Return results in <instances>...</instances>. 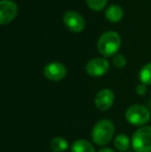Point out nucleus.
Returning <instances> with one entry per match:
<instances>
[{
    "label": "nucleus",
    "mask_w": 151,
    "mask_h": 152,
    "mask_svg": "<svg viewBox=\"0 0 151 152\" xmlns=\"http://www.w3.org/2000/svg\"><path fill=\"white\" fill-rule=\"evenodd\" d=\"M114 132L115 126L111 120H99L91 130V140L98 146H106L113 139Z\"/></svg>",
    "instance_id": "f257e3e1"
},
{
    "label": "nucleus",
    "mask_w": 151,
    "mask_h": 152,
    "mask_svg": "<svg viewBox=\"0 0 151 152\" xmlns=\"http://www.w3.org/2000/svg\"><path fill=\"white\" fill-rule=\"evenodd\" d=\"M121 45V38L118 33L114 31H108L101 34L97 40V50L103 56H114L119 50Z\"/></svg>",
    "instance_id": "f03ea898"
},
{
    "label": "nucleus",
    "mask_w": 151,
    "mask_h": 152,
    "mask_svg": "<svg viewBox=\"0 0 151 152\" xmlns=\"http://www.w3.org/2000/svg\"><path fill=\"white\" fill-rule=\"evenodd\" d=\"M131 147L136 152H151V126H141L133 132Z\"/></svg>",
    "instance_id": "7ed1b4c3"
},
{
    "label": "nucleus",
    "mask_w": 151,
    "mask_h": 152,
    "mask_svg": "<svg viewBox=\"0 0 151 152\" xmlns=\"http://www.w3.org/2000/svg\"><path fill=\"white\" fill-rule=\"evenodd\" d=\"M127 122L135 126H145L150 120V111L143 104H133L125 112Z\"/></svg>",
    "instance_id": "20e7f679"
},
{
    "label": "nucleus",
    "mask_w": 151,
    "mask_h": 152,
    "mask_svg": "<svg viewBox=\"0 0 151 152\" xmlns=\"http://www.w3.org/2000/svg\"><path fill=\"white\" fill-rule=\"evenodd\" d=\"M109 62L105 58L96 57L88 61L86 64V72L90 77H101L109 70Z\"/></svg>",
    "instance_id": "39448f33"
},
{
    "label": "nucleus",
    "mask_w": 151,
    "mask_h": 152,
    "mask_svg": "<svg viewBox=\"0 0 151 152\" xmlns=\"http://www.w3.org/2000/svg\"><path fill=\"white\" fill-rule=\"evenodd\" d=\"M18 15V5L12 0H1L0 2V23L8 24Z\"/></svg>",
    "instance_id": "423d86ee"
},
{
    "label": "nucleus",
    "mask_w": 151,
    "mask_h": 152,
    "mask_svg": "<svg viewBox=\"0 0 151 152\" xmlns=\"http://www.w3.org/2000/svg\"><path fill=\"white\" fill-rule=\"evenodd\" d=\"M63 23L66 28L71 32L79 33L85 28V20L79 12H66L63 16Z\"/></svg>",
    "instance_id": "0eeeda50"
},
{
    "label": "nucleus",
    "mask_w": 151,
    "mask_h": 152,
    "mask_svg": "<svg viewBox=\"0 0 151 152\" xmlns=\"http://www.w3.org/2000/svg\"><path fill=\"white\" fill-rule=\"evenodd\" d=\"M66 67L60 62H51L44 68V75L50 81H60L66 76Z\"/></svg>",
    "instance_id": "6e6552de"
},
{
    "label": "nucleus",
    "mask_w": 151,
    "mask_h": 152,
    "mask_svg": "<svg viewBox=\"0 0 151 152\" xmlns=\"http://www.w3.org/2000/svg\"><path fill=\"white\" fill-rule=\"evenodd\" d=\"M114 98L113 91L110 89H103V90L97 92V94L95 95V107L97 108V110L101 111V112H106L113 106Z\"/></svg>",
    "instance_id": "1a4fd4ad"
},
{
    "label": "nucleus",
    "mask_w": 151,
    "mask_h": 152,
    "mask_svg": "<svg viewBox=\"0 0 151 152\" xmlns=\"http://www.w3.org/2000/svg\"><path fill=\"white\" fill-rule=\"evenodd\" d=\"M123 10L119 5H110L106 10V19L112 23H117L122 19Z\"/></svg>",
    "instance_id": "9d476101"
},
{
    "label": "nucleus",
    "mask_w": 151,
    "mask_h": 152,
    "mask_svg": "<svg viewBox=\"0 0 151 152\" xmlns=\"http://www.w3.org/2000/svg\"><path fill=\"white\" fill-rule=\"evenodd\" d=\"M71 152H95V150L90 142L81 139L73 143L71 147Z\"/></svg>",
    "instance_id": "9b49d317"
},
{
    "label": "nucleus",
    "mask_w": 151,
    "mask_h": 152,
    "mask_svg": "<svg viewBox=\"0 0 151 152\" xmlns=\"http://www.w3.org/2000/svg\"><path fill=\"white\" fill-rule=\"evenodd\" d=\"M114 145L118 151L127 152L129 146L131 145V141L129 140V138L126 134H120L116 136V138L114 139Z\"/></svg>",
    "instance_id": "f8f14e48"
},
{
    "label": "nucleus",
    "mask_w": 151,
    "mask_h": 152,
    "mask_svg": "<svg viewBox=\"0 0 151 152\" xmlns=\"http://www.w3.org/2000/svg\"><path fill=\"white\" fill-rule=\"evenodd\" d=\"M69 148V142L62 137H55L50 142V149L53 152H64Z\"/></svg>",
    "instance_id": "ddd939ff"
},
{
    "label": "nucleus",
    "mask_w": 151,
    "mask_h": 152,
    "mask_svg": "<svg viewBox=\"0 0 151 152\" xmlns=\"http://www.w3.org/2000/svg\"><path fill=\"white\" fill-rule=\"evenodd\" d=\"M139 79L143 84L151 85V62L145 64L141 68L139 72Z\"/></svg>",
    "instance_id": "4468645a"
},
{
    "label": "nucleus",
    "mask_w": 151,
    "mask_h": 152,
    "mask_svg": "<svg viewBox=\"0 0 151 152\" xmlns=\"http://www.w3.org/2000/svg\"><path fill=\"white\" fill-rule=\"evenodd\" d=\"M88 6L93 10H101L107 5L108 0H86Z\"/></svg>",
    "instance_id": "2eb2a0df"
},
{
    "label": "nucleus",
    "mask_w": 151,
    "mask_h": 152,
    "mask_svg": "<svg viewBox=\"0 0 151 152\" xmlns=\"http://www.w3.org/2000/svg\"><path fill=\"white\" fill-rule=\"evenodd\" d=\"M112 62H113V65L117 68H122L126 65V59H125V57L122 56V55H119V54L115 55L113 57Z\"/></svg>",
    "instance_id": "dca6fc26"
},
{
    "label": "nucleus",
    "mask_w": 151,
    "mask_h": 152,
    "mask_svg": "<svg viewBox=\"0 0 151 152\" xmlns=\"http://www.w3.org/2000/svg\"><path fill=\"white\" fill-rule=\"evenodd\" d=\"M136 92H137L138 95H144V94L147 92V87H146L145 84L141 83V84L137 85V87H136Z\"/></svg>",
    "instance_id": "f3484780"
},
{
    "label": "nucleus",
    "mask_w": 151,
    "mask_h": 152,
    "mask_svg": "<svg viewBox=\"0 0 151 152\" xmlns=\"http://www.w3.org/2000/svg\"><path fill=\"white\" fill-rule=\"evenodd\" d=\"M98 152H115L113 149H111V148H107V147H106V148H101V150H99Z\"/></svg>",
    "instance_id": "a211bd4d"
}]
</instances>
